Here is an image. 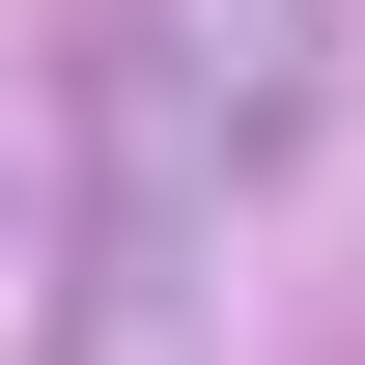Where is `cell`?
Instances as JSON below:
<instances>
[{"mask_svg": "<svg viewBox=\"0 0 365 365\" xmlns=\"http://www.w3.org/2000/svg\"><path fill=\"white\" fill-rule=\"evenodd\" d=\"M309 56H337V0H140L113 85L169 113V140H225V169H281V140H309Z\"/></svg>", "mask_w": 365, "mask_h": 365, "instance_id": "1", "label": "cell"}]
</instances>
